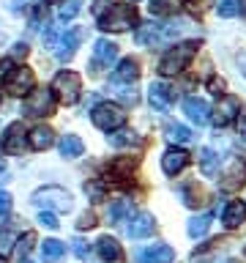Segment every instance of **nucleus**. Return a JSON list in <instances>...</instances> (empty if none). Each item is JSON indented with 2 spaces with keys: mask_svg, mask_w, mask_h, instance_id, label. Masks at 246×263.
Listing matches in <instances>:
<instances>
[{
  "mask_svg": "<svg viewBox=\"0 0 246 263\" xmlns=\"http://www.w3.org/2000/svg\"><path fill=\"white\" fill-rule=\"evenodd\" d=\"M197 41H183V44H175L172 49L164 52V58L159 61V74L161 77H175L192 63V58L197 55Z\"/></svg>",
  "mask_w": 246,
  "mask_h": 263,
  "instance_id": "nucleus-1",
  "label": "nucleus"
},
{
  "mask_svg": "<svg viewBox=\"0 0 246 263\" xmlns=\"http://www.w3.org/2000/svg\"><path fill=\"white\" fill-rule=\"evenodd\" d=\"M96 16H98V28L115 30V33H123V30H129L131 25H137V11H134V6H129V3H112L110 11H101Z\"/></svg>",
  "mask_w": 246,
  "mask_h": 263,
  "instance_id": "nucleus-2",
  "label": "nucleus"
},
{
  "mask_svg": "<svg viewBox=\"0 0 246 263\" xmlns=\"http://www.w3.org/2000/svg\"><path fill=\"white\" fill-rule=\"evenodd\" d=\"M90 121H93V126L101 129V132H115V129H120L123 123H126V110H123L120 104L101 102V104L93 107Z\"/></svg>",
  "mask_w": 246,
  "mask_h": 263,
  "instance_id": "nucleus-3",
  "label": "nucleus"
},
{
  "mask_svg": "<svg viewBox=\"0 0 246 263\" xmlns=\"http://www.w3.org/2000/svg\"><path fill=\"white\" fill-rule=\"evenodd\" d=\"M52 90L60 96V102L66 104H77L82 93V80L77 71H57L52 80Z\"/></svg>",
  "mask_w": 246,
  "mask_h": 263,
  "instance_id": "nucleus-4",
  "label": "nucleus"
},
{
  "mask_svg": "<svg viewBox=\"0 0 246 263\" xmlns=\"http://www.w3.org/2000/svg\"><path fill=\"white\" fill-rule=\"evenodd\" d=\"M33 203H38V205H44V209L49 211H71V195L66 192V189L60 186H44V189H38L36 195H33Z\"/></svg>",
  "mask_w": 246,
  "mask_h": 263,
  "instance_id": "nucleus-5",
  "label": "nucleus"
},
{
  "mask_svg": "<svg viewBox=\"0 0 246 263\" xmlns=\"http://www.w3.org/2000/svg\"><path fill=\"white\" fill-rule=\"evenodd\" d=\"M22 112L30 118H41V115H52L55 112V93L52 90H30L28 99L22 104Z\"/></svg>",
  "mask_w": 246,
  "mask_h": 263,
  "instance_id": "nucleus-6",
  "label": "nucleus"
},
{
  "mask_svg": "<svg viewBox=\"0 0 246 263\" xmlns=\"http://www.w3.org/2000/svg\"><path fill=\"white\" fill-rule=\"evenodd\" d=\"M238 112H241V102H238L235 96H221L216 102V107H213L211 121H213V126H227Z\"/></svg>",
  "mask_w": 246,
  "mask_h": 263,
  "instance_id": "nucleus-7",
  "label": "nucleus"
},
{
  "mask_svg": "<svg viewBox=\"0 0 246 263\" xmlns=\"http://www.w3.org/2000/svg\"><path fill=\"white\" fill-rule=\"evenodd\" d=\"M118 61V44H112V41L107 39H98L96 47H93V71H101V69H110V66Z\"/></svg>",
  "mask_w": 246,
  "mask_h": 263,
  "instance_id": "nucleus-8",
  "label": "nucleus"
},
{
  "mask_svg": "<svg viewBox=\"0 0 246 263\" xmlns=\"http://www.w3.org/2000/svg\"><path fill=\"white\" fill-rule=\"evenodd\" d=\"M33 85H36V77H33V71L28 69V66H22V69H14V74L6 80V88L8 93L14 96H28Z\"/></svg>",
  "mask_w": 246,
  "mask_h": 263,
  "instance_id": "nucleus-9",
  "label": "nucleus"
},
{
  "mask_svg": "<svg viewBox=\"0 0 246 263\" xmlns=\"http://www.w3.org/2000/svg\"><path fill=\"white\" fill-rule=\"evenodd\" d=\"M79 41H82V30L79 28H74V30H66L60 39L55 41V55L60 58V61H69V58L77 52V47H79Z\"/></svg>",
  "mask_w": 246,
  "mask_h": 263,
  "instance_id": "nucleus-10",
  "label": "nucleus"
},
{
  "mask_svg": "<svg viewBox=\"0 0 246 263\" xmlns=\"http://www.w3.org/2000/svg\"><path fill=\"white\" fill-rule=\"evenodd\" d=\"M175 260V250L170 244H153L137 255V263H172Z\"/></svg>",
  "mask_w": 246,
  "mask_h": 263,
  "instance_id": "nucleus-11",
  "label": "nucleus"
},
{
  "mask_svg": "<svg viewBox=\"0 0 246 263\" xmlns=\"http://www.w3.org/2000/svg\"><path fill=\"white\" fill-rule=\"evenodd\" d=\"M183 112L197 123V126L208 123V118H211V107H208V102H205V99H200V96H189L186 102H183Z\"/></svg>",
  "mask_w": 246,
  "mask_h": 263,
  "instance_id": "nucleus-12",
  "label": "nucleus"
},
{
  "mask_svg": "<svg viewBox=\"0 0 246 263\" xmlns=\"http://www.w3.org/2000/svg\"><path fill=\"white\" fill-rule=\"evenodd\" d=\"M153 228H156V219L151 217L148 211H139L131 217V225L126 228V233L131 238H145V236H151L153 233Z\"/></svg>",
  "mask_w": 246,
  "mask_h": 263,
  "instance_id": "nucleus-13",
  "label": "nucleus"
},
{
  "mask_svg": "<svg viewBox=\"0 0 246 263\" xmlns=\"http://www.w3.org/2000/svg\"><path fill=\"white\" fill-rule=\"evenodd\" d=\"M3 151L6 154H22L25 151V129H22V123H11V126L6 129V135H3Z\"/></svg>",
  "mask_w": 246,
  "mask_h": 263,
  "instance_id": "nucleus-14",
  "label": "nucleus"
},
{
  "mask_svg": "<svg viewBox=\"0 0 246 263\" xmlns=\"http://www.w3.org/2000/svg\"><path fill=\"white\" fill-rule=\"evenodd\" d=\"M148 96H151V104L156 107V110H161V112H167L172 107V99H175L172 88H167L164 82H153V85L148 88Z\"/></svg>",
  "mask_w": 246,
  "mask_h": 263,
  "instance_id": "nucleus-15",
  "label": "nucleus"
},
{
  "mask_svg": "<svg viewBox=\"0 0 246 263\" xmlns=\"http://www.w3.org/2000/svg\"><path fill=\"white\" fill-rule=\"evenodd\" d=\"M186 164H189V154L186 151H175V148H170V151L161 156V170L167 173V176H178Z\"/></svg>",
  "mask_w": 246,
  "mask_h": 263,
  "instance_id": "nucleus-16",
  "label": "nucleus"
},
{
  "mask_svg": "<svg viewBox=\"0 0 246 263\" xmlns=\"http://www.w3.org/2000/svg\"><path fill=\"white\" fill-rule=\"evenodd\" d=\"M137 77H139V63L134 58H123L118 69L112 71V82H134Z\"/></svg>",
  "mask_w": 246,
  "mask_h": 263,
  "instance_id": "nucleus-17",
  "label": "nucleus"
},
{
  "mask_svg": "<svg viewBox=\"0 0 246 263\" xmlns=\"http://www.w3.org/2000/svg\"><path fill=\"white\" fill-rule=\"evenodd\" d=\"M96 252L101 255L104 260H110V263H118L120 258H123V250H120V244L115 241V238H110V236H101L96 241Z\"/></svg>",
  "mask_w": 246,
  "mask_h": 263,
  "instance_id": "nucleus-18",
  "label": "nucleus"
},
{
  "mask_svg": "<svg viewBox=\"0 0 246 263\" xmlns=\"http://www.w3.org/2000/svg\"><path fill=\"white\" fill-rule=\"evenodd\" d=\"M246 219V203H241V200H233V203H227V209H224V214H221V222H224V228H238L241 222Z\"/></svg>",
  "mask_w": 246,
  "mask_h": 263,
  "instance_id": "nucleus-19",
  "label": "nucleus"
},
{
  "mask_svg": "<svg viewBox=\"0 0 246 263\" xmlns=\"http://www.w3.org/2000/svg\"><path fill=\"white\" fill-rule=\"evenodd\" d=\"M28 140H30V148H36V151H44V148H49L52 145V140H55V132L49 129V126H44V123H41V126H36L28 135Z\"/></svg>",
  "mask_w": 246,
  "mask_h": 263,
  "instance_id": "nucleus-20",
  "label": "nucleus"
},
{
  "mask_svg": "<svg viewBox=\"0 0 246 263\" xmlns=\"http://www.w3.org/2000/svg\"><path fill=\"white\" fill-rule=\"evenodd\" d=\"M57 148H60V154L66 159H77V156H82V151H85V143H82L77 135H63Z\"/></svg>",
  "mask_w": 246,
  "mask_h": 263,
  "instance_id": "nucleus-21",
  "label": "nucleus"
},
{
  "mask_svg": "<svg viewBox=\"0 0 246 263\" xmlns=\"http://www.w3.org/2000/svg\"><path fill=\"white\" fill-rule=\"evenodd\" d=\"M243 181H246V164H243L241 159H235L233 167L227 170L224 181H221V186H224V189H235V186H241Z\"/></svg>",
  "mask_w": 246,
  "mask_h": 263,
  "instance_id": "nucleus-22",
  "label": "nucleus"
},
{
  "mask_svg": "<svg viewBox=\"0 0 246 263\" xmlns=\"http://www.w3.org/2000/svg\"><path fill=\"white\" fill-rule=\"evenodd\" d=\"M63 255H66V244L57 241V238H49V241H44V247H41L44 263H55V260H60Z\"/></svg>",
  "mask_w": 246,
  "mask_h": 263,
  "instance_id": "nucleus-23",
  "label": "nucleus"
},
{
  "mask_svg": "<svg viewBox=\"0 0 246 263\" xmlns=\"http://www.w3.org/2000/svg\"><path fill=\"white\" fill-rule=\"evenodd\" d=\"M137 164V159H131V156H126V159H115L110 164V170H107V176L115 178V181H120V178H129L131 176V167Z\"/></svg>",
  "mask_w": 246,
  "mask_h": 263,
  "instance_id": "nucleus-24",
  "label": "nucleus"
},
{
  "mask_svg": "<svg viewBox=\"0 0 246 263\" xmlns=\"http://www.w3.org/2000/svg\"><path fill=\"white\" fill-rule=\"evenodd\" d=\"M200 170H202V176H216L219 173V156L211 148H202L200 151Z\"/></svg>",
  "mask_w": 246,
  "mask_h": 263,
  "instance_id": "nucleus-25",
  "label": "nucleus"
},
{
  "mask_svg": "<svg viewBox=\"0 0 246 263\" xmlns=\"http://www.w3.org/2000/svg\"><path fill=\"white\" fill-rule=\"evenodd\" d=\"M131 214V203L129 200H115L112 205H110V211H107V219L112 222V225H120L123 219H126Z\"/></svg>",
  "mask_w": 246,
  "mask_h": 263,
  "instance_id": "nucleus-26",
  "label": "nucleus"
},
{
  "mask_svg": "<svg viewBox=\"0 0 246 263\" xmlns=\"http://www.w3.org/2000/svg\"><path fill=\"white\" fill-rule=\"evenodd\" d=\"M211 214H200V217H194V219H189V236L192 238H200L208 233V228H211Z\"/></svg>",
  "mask_w": 246,
  "mask_h": 263,
  "instance_id": "nucleus-27",
  "label": "nucleus"
},
{
  "mask_svg": "<svg viewBox=\"0 0 246 263\" xmlns=\"http://www.w3.org/2000/svg\"><path fill=\"white\" fill-rule=\"evenodd\" d=\"M137 44H161V39H159V25H142V28L137 30Z\"/></svg>",
  "mask_w": 246,
  "mask_h": 263,
  "instance_id": "nucleus-28",
  "label": "nucleus"
},
{
  "mask_svg": "<svg viewBox=\"0 0 246 263\" xmlns=\"http://www.w3.org/2000/svg\"><path fill=\"white\" fill-rule=\"evenodd\" d=\"M164 132H167L170 143H189V140H192V132H189L183 123H167Z\"/></svg>",
  "mask_w": 246,
  "mask_h": 263,
  "instance_id": "nucleus-29",
  "label": "nucleus"
},
{
  "mask_svg": "<svg viewBox=\"0 0 246 263\" xmlns=\"http://www.w3.org/2000/svg\"><path fill=\"white\" fill-rule=\"evenodd\" d=\"M82 11V0H60L57 6V20H74Z\"/></svg>",
  "mask_w": 246,
  "mask_h": 263,
  "instance_id": "nucleus-30",
  "label": "nucleus"
},
{
  "mask_svg": "<svg viewBox=\"0 0 246 263\" xmlns=\"http://www.w3.org/2000/svg\"><path fill=\"white\" fill-rule=\"evenodd\" d=\"M243 3H246V0H219L216 11H219V16L230 20V16H235V14L243 11Z\"/></svg>",
  "mask_w": 246,
  "mask_h": 263,
  "instance_id": "nucleus-31",
  "label": "nucleus"
},
{
  "mask_svg": "<svg viewBox=\"0 0 246 263\" xmlns=\"http://www.w3.org/2000/svg\"><path fill=\"white\" fill-rule=\"evenodd\" d=\"M175 11H178L175 0H151V14H156V16H167Z\"/></svg>",
  "mask_w": 246,
  "mask_h": 263,
  "instance_id": "nucleus-32",
  "label": "nucleus"
},
{
  "mask_svg": "<svg viewBox=\"0 0 246 263\" xmlns=\"http://www.w3.org/2000/svg\"><path fill=\"white\" fill-rule=\"evenodd\" d=\"M110 143H112L115 148H123V145L139 143V137L134 135V132H118V135H110Z\"/></svg>",
  "mask_w": 246,
  "mask_h": 263,
  "instance_id": "nucleus-33",
  "label": "nucleus"
},
{
  "mask_svg": "<svg viewBox=\"0 0 246 263\" xmlns=\"http://www.w3.org/2000/svg\"><path fill=\"white\" fill-rule=\"evenodd\" d=\"M33 241H36V233H33V230H30V233H25V236L19 238V241H16V255H19V258H25V255L30 252Z\"/></svg>",
  "mask_w": 246,
  "mask_h": 263,
  "instance_id": "nucleus-34",
  "label": "nucleus"
},
{
  "mask_svg": "<svg viewBox=\"0 0 246 263\" xmlns=\"http://www.w3.org/2000/svg\"><path fill=\"white\" fill-rule=\"evenodd\" d=\"M85 192L93 197V200H104V184H98V181L96 184H85Z\"/></svg>",
  "mask_w": 246,
  "mask_h": 263,
  "instance_id": "nucleus-35",
  "label": "nucleus"
},
{
  "mask_svg": "<svg viewBox=\"0 0 246 263\" xmlns=\"http://www.w3.org/2000/svg\"><path fill=\"white\" fill-rule=\"evenodd\" d=\"M14 74V63H11V58H3L0 61V82H6L8 77Z\"/></svg>",
  "mask_w": 246,
  "mask_h": 263,
  "instance_id": "nucleus-36",
  "label": "nucleus"
},
{
  "mask_svg": "<svg viewBox=\"0 0 246 263\" xmlns=\"http://www.w3.org/2000/svg\"><path fill=\"white\" fill-rule=\"evenodd\" d=\"M38 222L44 228H49V230H57V219H55V214H49V211H41L38 214Z\"/></svg>",
  "mask_w": 246,
  "mask_h": 263,
  "instance_id": "nucleus-37",
  "label": "nucleus"
},
{
  "mask_svg": "<svg viewBox=\"0 0 246 263\" xmlns=\"http://www.w3.org/2000/svg\"><path fill=\"white\" fill-rule=\"evenodd\" d=\"M71 244H74V255H77L79 260H85V258H88V244L82 241V238H74Z\"/></svg>",
  "mask_w": 246,
  "mask_h": 263,
  "instance_id": "nucleus-38",
  "label": "nucleus"
},
{
  "mask_svg": "<svg viewBox=\"0 0 246 263\" xmlns=\"http://www.w3.org/2000/svg\"><path fill=\"white\" fill-rule=\"evenodd\" d=\"M77 225H79L82 230H88V228H93V225H96V217H93V214H82Z\"/></svg>",
  "mask_w": 246,
  "mask_h": 263,
  "instance_id": "nucleus-39",
  "label": "nucleus"
},
{
  "mask_svg": "<svg viewBox=\"0 0 246 263\" xmlns=\"http://www.w3.org/2000/svg\"><path fill=\"white\" fill-rule=\"evenodd\" d=\"M8 211H11V195L0 192V214H8Z\"/></svg>",
  "mask_w": 246,
  "mask_h": 263,
  "instance_id": "nucleus-40",
  "label": "nucleus"
},
{
  "mask_svg": "<svg viewBox=\"0 0 246 263\" xmlns=\"http://www.w3.org/2000/svg\"><path fill=\"white\" fill-rule=\"evenodd\" d=\"M211 90H213V93H221V90H224V80H211Z\"/></svg>",
  "mask_w": 246,
  "mask_h": 263,
  "instance_id": "nucleus-41",
  "label": "nucleus"
},
{
  "mask_svg": "<svg viewBox=\"0 0 246 263\" xmlns=\"http://www.w3.org/2000/svg\"><path fill=\"white\" fill-rule=\"evenodd\" d=\"M14 55H28V44H14Z\"/></svg>",
  "mask_w": 246,
  "mask_h": 263,
  "instance_id": "nucleus-42",
  "label": "nucleus"
},
{
  "mask_svg": "<svg viewBox=\"0 0 246 263\" xmlns=\"http://www.w3.org/2000/svg\"><path fill=\"white\" fill-rule=\"evenodd\" d=\"M238 66H241V71H243V77H246V52L238 55Z\"/></svg>",
  "mask_w": 246,
  "mask_h": 263,
  "instance_id": "nucleus-43",
  "label": "nucleus"
},
{
  "mask_svg": "<svg viewBox=\"0 0 246 263\" xmlns=\"http://www.w3.org/2000/svg\"><path fill=\"white\" fill-rule=\"evenodd\" d=\"M0 173H3V162H0Z\"/></svg>",
  "mask_w": 246,
  "mask_h": 263,
  "instance_id": "nucleus-44",
  "label": "nucleus"
},
{
  "mask_svg": "<svg viewBox=\"0 0 246 263\" xmlns=\"http://www.w3.org/2000/svg\"><path fill=\"white\" fill-rule=\"evenodd\" d=\"M0 263H6V258H0Z\"/></svg>",
  "mask_w": 246,
  "mask_h": 263,
  "instance_id": "nucleus-45",
  "label": "nucleus"
},
{
  "mask_svg": "<svg viewBox=\"0 0 246 263\" xmlns=\"http://www.w3.org/2000/svg\"><path fill=\"white\" fill-rule=\"evenodd\" d=\"M22 263H30V260H22Z\"/></svg>",
  "mask_w": 246,
  "mask_h": 263,
  "instance_id": "nucleus-46",
  "label": "nucleus"
}]
</instances>
